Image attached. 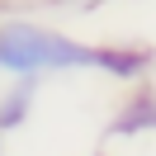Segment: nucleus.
I'll use <instances>...</instances> for the list:
<instances>
[{
	"label": "nucleus",
	"instance_id": "39448f33",
	"mask_svg": "<svg viewBox=\"0 0 156 156\" xmlns=\"http://www.w3.org/2000/svg\"><path fill=\"white\" fill-rule=\"evenodd\" d=\"M0 151H5V133H0Z\"/></svg>",
	"mask_w": 156,
	"mask_h": 156
},
{
	"label": "nucleus",
	"instance_id": "423d86ee",
	"mask_svg": "<svg viewBox=\"0 0 156 156\" xmlns=\"http://www.w3.org/2000/svg\"><path fill=\"white\" fill-rule=\"evenodd\" d=\"M95 156H104V151H95Z\"/></svg>",
	"mask_w": 156,
	"mask_h": 156
},
{
	"label": "nucleus",
	"instance_id": "f257e3e1",
	"mask_svg": "<svg viewBox=\"0 0 156 156\" xmlns=\"http://www.w3.org/2000/svg\"><path fill=\"white\" fill-rule=\"evenodd\" d=\"M71 71H95V43L71 38L52 24L5 14L0 19V76L5 80H33L43 76H71Z\"/></svg>",
	"mask_w": 156,
	"mask_h": 156
},
{
	"label": "nucleus",
	"instance_id": "20e7f679",
	"mask_svg": "<svg viewBox=\"0 0 156 156\" xmlns=\"http://www.w3.org/2000/svg\"><path fill=\"white\" fill-rule=\"evenodd\" d=\"M33 99H38L33 80H5V90H0V133H14V128L29 123Z\"/></svg>",
	"mask_w": 156,
	"mask_h": 156
},
{
	"label": "nucleus",
	"instance_id": "7ed1b4c3",
	"mask_svg": "<svg viewBox=\"0 0 156 156\" xmlns=\"http://www.w3.org/2000/svg\"><path fill=\"white\" fill-rule=\"evenodd\" d=\"M147 133H156V99H151V90H147V85H137L133 99L114 114L109 137H147Z\"/></svg>",
	"mask_w": 156,
	"mask_h": 156
},
{
	"label": "nucleus",
	"instance_id": "f03ea898",
	"mask_svg": "<svg viewBox=\"0 0 156 156\" xmlns=\"http://www.w3.org/2000/svg\"><path fill=\"white\" fill-rule=\"evenodd\" d=\"M151 66V52L137 43H95V71L114 80H142Z\"/></svg>",
	"mask_w": 156,
	"mask_h": 156
}]
</instances>
